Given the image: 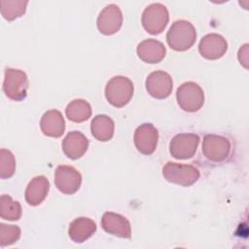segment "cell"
Wrapping results in <instances>:
<instances>
[{
    "label": "cell",
    "mask_w": 249,
    "mask_h": 249,
    "mask_svg": "<svg viewBox=\"0 0 249 249\" xmlns=\"http://www.w3.org/2000/svg\"><path fill=\"white\" fill-rule=\"evenodd\" d=\"M102 229L115 236L130 238L131 227L129 221L123 215L115 212H105L101 219Z\"/></svg>",
    "instance_id": "cell-14"
},
{
    "label": "cell",
    "mask_w": 249,
    "mask_h": 249,
    "mask_svg": "<svg viewBox=\"0 0 249 249\" xmlns=\"http://www.w3.org/2000/svg\"><path fill=\"white\" fill-rule=\"evenodd\" d=\"M96 231V224L87 217H79L73 220L68 228L69 237L76 243H83Z\"/></svg>",
    "instance_id": "cell-19"
},
{
    "label": "cell",
    "mask_w": 249,
    "mask_h": 249,
    "mask_svg": "<svg viewBox=\"0 0 249 249\" xmlns=\"http://www.w3.org/2000/svg\"><path fill=\"white\" fill-rule=\"evenodd\" d=\"M133 91V84L127 77L115 76L106 84L105 97L111 105L121 108L130 101Z\"/></svg>",
    "instance_id": "cell-2"
},
{
    "label": "cell",
    "mask_w": 249,
    "mask_h": 249,
    "mask_svg": "<svg viewBox=\"0 0 249 249\" xmlns=\"http://www.w3.org/2000/svg\"><path fill=\"white\" fill-rule=\"evenodd\" d=\"M162 175L166 181L183 187H190L199 178V171L191 164L167 162L162 168Z\"/></svg>",
    "instance_id": "cell-5"
},
{
    "label": "cell",
    "mask_w": 249,
    "mask_h": 249,
    "mask_svg": "<svg viewBox=\"0 0 249 249\" xmlns=\"http://www.w3.org/2000/svg\"><path fill=\"white\" fill-rule=\"evenodd\" d=\"M228 50L226 39L217 33H210L201 38L198 44V52L206 59L221 58Z\"/></svg>",
    "instance_id": "cell-13"
},
{
    "label": "cell",
    "mask_w": 249,
    "mask_h": 249,
    "mask_svg": "<svg viewBox=\"0 0 249 249\" xmlns=\"http://www.w3.org/2000/svg\"><path fill=\"white\" fill-rule=\"evenodd\" d=\"M196 39V32L195 26L185 19L174 21L166 33L168 46L177 52L189 50L195 44Z\"/></svg>",
    "instance_id": "cell-1"
},
{
    "label": "cell",
    "mask_w": 249,
    "mask_h": 249,
    "mask_svg": "<svg viewBox=\"0 0 249 249\" xmlns=\"http://www.w3.org/2000/svg\"><path fill=\"white\" fill-rule=\"evenodd\" d=\"M138 57L146 63H159L161 61L166 53L164 45L156 39H147L138 44L137 49Z\"/></svg>",
    "instance_id": "cell-16"
},
{
    "label": "cell",
    "mask_w": 249,
    "mask_h": 249,
    "mask_svg": "<svg viewBox=\"0 0 249 249\" xmlns=\"http://www.w3.org/2000/svg\"><path fill=\"white\" fill-rule=\"evenodd\" d=\"M159 140V131L150 123L139 125L134 132L133 141L136 149L143 155H151L155 152Z\"/></svg>",
    "instance_id": "cell-11"
},
{
    "label": "cell",
    "mask_w": 249,
    "mask_h": 249,
    "mask_svg": "<svg viewBox=\"0 0 249 249\" xmlns=\"http://www.w3.org/2000/svg\"><path fill=\"white\" fill-rule=\"evenodd\" d=\"M202 153L209 160L221 162L229 157L231 153V143L229 139L224 136L206 134L202 141Z\"/></svg>",
    "instance_id": "cell-8"
},
{
    "label": "cell",
    "mask_w": 249,
    "mask_h": 249,
    "mask_svg": "<svg viewBox=\"0 0 249 249\" xmlns=\"http://www.w3.org/2000/svg\"><path fill=\"white\" fill-rule=\"evenodd\" d=\"M238 54H242V57H239L238 60L240 62V64H242L245 68H247V64H248V44H245L244 46H242V48L239 49Z\"/></svg>",
    "instance_id": "cell-26"
},
{
    "label": "cell",
    "mask_w": 249,
    "mask_h": 249,
    "mask_svg": "<svg viewBox=\"0 0 249 249\" xmlns=\"http://www.w3.org/2000/svg\"><path fill=\"white\" fill-rule=\"evenodd\" d=\"M20 229L15 225L0 224V245L2 247L12 245L20 237Z\"/></svg>",
    "instance_id": "cell-25"
},
{
    "label": "cell",
    "mask_w": 249,
    "mask_h": 249,
    "mask_svg": "<svg viewBox=\"0 0 249 249\" xmlns=\"http://www.w3.org/2000/svg\"><path fill=\"white\" fill-rule=\"evenodd\" d=\"M65 114L71 122L83 123L91 116V107L85 99H74L67 105Z\"/></svg>",
    "instance_id": "cell-21"
},
{
    "label": "cell",
    "mask_w": 249,
    "mask_h": 249,
    "mask_svg": "<svg viewBox=\"0 0 249 249\" xmlns=\"http://www.w3.org/2000/svg\"><path fill=\"white\" fill-rule=\"evenodd\" d=\"M54 184L64 195H73L81 187L82 175L73 166L58 165L54 173Z\"/></svg>",
    "instance_id": "cell-9"
},
{
    "label": "cell",
    "mask_w": 249,
    "mask_h": 249,
    "mask_svg": "<svg viewBox=\"0 0 249 249\" xmlns=\"http://www.w3.org/2000/svg\"><path fill=\"white\" fill-rule=\"evenodd\" d=\"M199 143V137L196 133L176 134L169 143V152L174 159L188 160L195 156Z\"/></svg>",
    "instance_id": "cell-7"
},
{
    "label": "cell",
    "mask_w": 249,
    "mask_h": 249,
    "mask_svg": "<svg viewBox=\"0 0 249 249\" xmlns=\"http://www.w3.org/2000/svg\"><path fill=\"white\" fill-rule=\"evenodd\" d=\"M16 170V160L15 156L10 150H0V178L8 179L11 178Z\"/></svg>",
    "instance_id": "cell-24"
},
{
    "label": "cell",
    "mask_w": 249,
    "mask_h": 249,
    "mask_svg": "<svg viewBox=\"0 0 249 249\" xmlns=\"http://www.w3.org/2000/svg\"><path fill=\"white\" fill-rule=\"evenodd\" d=\"M123 24V14L116 4H109L99 13L97 28L104 35H112L120 30Z\"/></svg>",
    "instance_id": "cell-12"
},
{
    "label": "cell",
    "mask_w": 249,
    "mask_h": 249,
    "mask_svg": "<svg viewBox=\"0 0 249 249\" xmlns=\"http://www.w3.org/2000/svg\"><path fill=\"white\" fill-rule=\"evenodd\" d=\"M27 3V1L22 0H1V15L5 19L9 21L20 18L26 11Z\"/></svg>",
    "instance_id": "cell-23"
},
{
    "label": "cell",
    "mask_w": 249,
    "mask_h": 249,
    "mask_svg": "<svg viewBox=\"0 0 249 249\" xmlns=\"http://www.w3.org/2000/svg\"><path fill=\"white\" fill-rule=\"evenodd\" d=\"M62 151L71 160H78L87 152L89 148L88 138L80 131L74 130L67 133L62 140Z\"/></svg>",
    "instance_id": "cell-15"
},
{
    "label": "cell",
    "mask_w": 249,
    "mask_h": 249,
    "mask_svg": "<svg viewBox=\"0 0 249 249\" xmlns=\"http://www.w3.org/2000/svg\"><path fill=\"white\" fill-rule=\"evenodd\" d=\"M168 20V10L161 3H153L149 5L142 13V25L144 29L152 35L161 33L166 27Z\"/></svg>",
    "instance_id": "cell-4"
},
{
    "label": "cell",
    "mask_w": 249,
    "mask_h": 249,
    "mask_svg": "<svg viewBox=\"0 0 249 249\" xmlns=\"http://www.w3.org/2000/svg\"><path fill=\"white\" fill-rule=\"evenodd\" d=\"M176 98L180 108L189 113L198 111L204 103L203 90L195 82L183 83L177 89Z\"/></svg>",
    "instance_id": "cell-6"
},
{
    "label": "cell",
    "mask_w": 249,
    "mask_h": 249,
    "mask_svg": "<svg viewBox=\"0 0 249 249\" xmlns=\"http://www.w3.org/2000/svg\"><path fill=\"white\" fill-rule=\"evenodd\" d=\"M29 82L25 72L15 68H6L3 82V91L14 101L23 100L27 95Z\"/></svg>",
    "instance_id": "cell-3"
},
{
    "label": "cell",
    "mask_w": 249,
    "mask_h": 249,
    "mask_svg": "<svg viewBox=\"0 0 249 249\" xmlns=\"http://www.w3.org/2000/svg\"><path fill=\"white\" fill-rule=\"evenodd\" d=\"M0 216L4 220L17 221L21 217V205L14 200L9 195H2L0 197Z\"/></svg>",
    "instance_id": "cell-22"
},
{
    "label": "cell",
    "mask_w": 249,
    "mask_h": 249,
    "mask_svg": "<svg viewBox=\"0 0 249 249\" xmlns=\"http://www.w3.org/2000/svg\"><path fill=\"white\" fill-rule=\"evenodd\" d=\"M50 190V182L45 176H36L28 183L24 196L26 202L31 206L41 204L47 197Z\"/></svg>",
    "instance_id": "cell-18"
},
{
    "label": "cell",
    "mask_w": 249,
    "mask_h": 249,
    "mask_svg": "<svg viewBox=\"0 0 249 249\" xmlns=\"http://www.w3.org/2000/svg\"><path fill=\"white\" fill-rule=\"evenodd\" d=\"M114 121L107 115H96L90 124L92 136L101 142H107L114 135Z\"/></svg>",
    "instance_id": "cell-20"
},
{
    "label": "cell",
    "mask_w": 249,
    "mask_h": 249,
    "mask_svg": "<svg viewBox=\"0 0 249 249\" xmlns=\"http://www.w3.org/2000/svg\"><path fill=\"white\" fill-rule=\"evenodd\" d=\"M40 127L46 136L60 137L65 130V122L62 114L55 109L45 112L40 121Z\"/></svg>",
    "instance_id": "cell-17"
},
{
    "label": "cell",
    "mask_w": 249,
    "mask_h": 249,
    "mask_svg": "<svg viewBox=\"0 0 249 249\" xmlns=\"http://www.w3.org/2000/svg\"><path fill=\"white\" fill-rule=\"evenodd\" d=\"M145 86L151 96L157 99H164L170 95L173 82L171 76L167 72L159 70L148 75Z\"/></svg>",
    "instance_id": "cell-10"
}]
</instances>
